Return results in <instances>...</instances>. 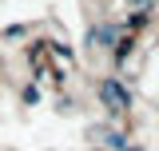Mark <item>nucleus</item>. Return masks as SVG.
Returning a JSON list of instances; mask_svg holds the SVG:
<instances>
[{"label":"nucleus","instance_id":"nucleus-1","mask_svg":"<svg viewBox=\"0 0 159 151\" xmlns=\"http://www.w3.org/2000/svg\"><path fill=\"white\" fill-rule=\"evenodd\" d=\"M131 4H143V0H131Z\"/></svg>","mask_w":159,"mask_h":151}]
</instances>
